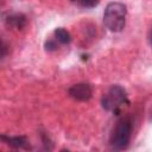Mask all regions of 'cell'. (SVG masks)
<instances>
[{"label": "cell", "mask_w": 152, "mask_h": 152, "mask_svg": "<svg viewBox=\"0 0 152 152\" xmlns=\"http://www.w3.org/2000/svg\"><path fill=\"white\" fill-rule=\"evenodd\" d=\"M68 95L75 101L84 102L91 97L93 89H91L90 84H88V83H77V84L71 86L68 89Z\"/></svg>", "instance_id": "4"}, {"label": "cell", "mask_w": 152, "mask_h": 152, "mask_svg": "<svg viewBox=\"0 0 152 152\" xmlns=\"http://www.w3.org/2000/svg\"><path fill=\"white\" fill-rule=\"evenodd\" d=\"M131 135H132V121L129 118H122L120 119L114 129L113 133L110 135L109 139V145L113 150L120 151V150H125L131 140Z\"/></svg>", "instance_id": "2"}, {"label": "cell", "mask_w": 152, "mask_h": 152, "mask_svg": "<svg viewBox=\"0 0 152 152\" xmlns=\"http://www.w3.org/2000/svg\"><path fill=\"white\" fill-rule=\"evenodd\" d=\"M147 40H148V44L152 46V27L148 30V33H147Z\"/></svg>", "instance_id": "11"}, {"label": "cell", "mask_w": 152, "mask_h": 152, "mask_svg": "<svg viewBox=\"0 0 152 152\" xmlns=\"http://www.w3.org/2000/svg\"><path fill=\"white\" fill-rule=\"evenodd\" d=\"M127 8L122 2H109L103 12V24L112 32H120L126 24Z\"/></svg>", "instance_id": "1"}, {"label": "cell", "mask_w": 152, "mask_h": 152, "mask_svg": "<svg viewBox=\"0 0 152 152\" xmlns=\"http://www.w3.org/2000/svg\"><path fill=\"white\" fill-rule=\"evenodd\" d=\"M70 1H72V2H76V1H77V0H70Z\"/></svg>", "instance_id": "12"}, {"label": "cell", "mask_w": 152, "mask_h": 152, "mask_svg": "<svg viewBox=\"0 0 152 152\" xmlns=\"http://www.w3.org/2000/svg\"><path fill=\"white\" fill-rule=\"evenodd\" d=\"M5 23L8 27L21 30L26 26V17L23 13H12L7 15V18L5 19Z\"/></svg>", "instance_id": "6"}, {"label": "cell", "mask_w": 152, "mask_h": 152, "mask_svg": "<svg viewBox=\"0 0 152 152\" xmlns=\"http://www.w3.org/2000/svg\"><path fill=\"white\" fill-rule=\"evenodd\" d=\"M76 2H77L81 7H84V8H93V7L97 6L99 0H77Z\"/></svg>", "instance_id": "8"}, {"label": "cell", "mask_w": 152, "mask_h": 152, "mask_svg": "<svg viewBox=\"0 0 152 152\" xmlns=\"http://www.w3.org/2000/svg\"><path fill=\"white\" fill-rule=\"evenodd\" d=\"M44 48H45V51H48V52L55 51V50L57 49V43H56L55 40H51V39H49V40H46V42H45V44H44Z\"/></svg>", "instance_id": "9"}, {"label": "cell", "mask_w": 152, "mask_h": 152, "mask_svg": "<svg viewBox=\"0 0 152 152\" xmlns=\"http://www.w3.org/2000/svg\"><path fill=\"white\" fill-rule=\"evenodd\" d=\"M1 140L8 145L10 147L12 148H24V150H28L31 148L30 147V144L27 141V139L23 135H17V137H7L5 134H2L1 137Z\"/></svg>", "instance_id": "5"}, {"label": "cell", "mask_w": 152, "mask_h": 152, "mask_svg": "<svg viewBox=\"0 0 152 152\" xmlns=\"http://www.w3.org/2000/svg\"><path fill=\"white\" fill-rule=\"evenodd\" d=\"M6 44H5V42L2 40V43H1V58H5V56H6Z\"/></svg>", "instance_id": "10"}, {"label": "cell", "mask_w": 152, "mask_h": 152, "mask_svg": "<svg viewBox=\"0 0 152 152\" xmlns=\"http://www.w3.org/2000/svg\"><path fill=\"white\" fill-rule=\"evenodd\" d=\"M128 102L127 93L124 87L119 84L112 86L101 97V106L107 112L116 113L121 106Z\"/></svg>", "instance_id": "3"}, {"label": "cell", "mask_w": 152, "mask_h": 152, "mask_svg": "<svg viewBox=\"0 0 152 152\" xmlns=\"http://www.w3.org/2000/svg\"><path fill=\"white\" fill-rule=\"evenodd\" d=\"M56 42H58L59 44H69L71 42V36L69 33V31H66L63 27H57L53 32Z\"/></svg>", "instance_id": "7"}, {"label": "cell", "mask_w": 152, "mask_h": 152, "mask_svg": "<svg viewBox=\"0 0 152 152\" xmlns=\"http://www.w3.org/2000/svg\"><path fill=\"white\" fill-rule=\"evenodd\" d=\"M150 119H151V120H152V110H151V118H150Z\"/></svg>", "instance_id": "13"}]
</instances>
